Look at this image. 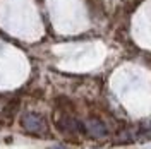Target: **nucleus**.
Wrapping results in <instances>:
<instances>
[{
  "mask_svg": "<svg viewBox=\"0 0 151 149\" xmlns=\"http://www.w3.org/2000/svg\"><path fill=\"white\" fill-rule=\"evenodd\" d=\"M21 123H22V127L28 132H31V134L41 135V134L47 132V118H45L41 113H35V112L24 113Z\"/></svg>",
  "mask_w": 151,
  "mask_h": 149,
  "instance_id": "obj_1",
  "label": "nucleus"
},
{
  "mask_svg": "<svg viewBox=\"0 0 151 149\" xmlns=\"http://www.w3.org/2000/svg\"><path fill=\"white\" fill-rule=\"evenodd\" d=\"M53 149H65V148H62V146H57V148H53Z\"/></svg>",
  "mask_w": 151,
  "mask_h": 149,
  "instance_id": "obj_3",
  "label": "nucleus"
},
{
  "mask_svg": "<svg viewBox=\"0 0 151 149\" xmlns=\"http://www.w3.org/2000/svg\"><path fill=\"white\" fill-rule=\"evenodd\" d=\"M86 130H88L89 135H93V137H96V139H103V137L108 135V129H106V125H105L103 122L96 120V118L86 122Z\"/></svg>",
  "mask_w": 151,
  "mask_h": 149,
  "instance_id": "obj_2",
  "label": "nucleus"
}]
</instances>
